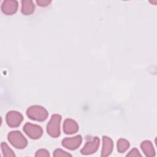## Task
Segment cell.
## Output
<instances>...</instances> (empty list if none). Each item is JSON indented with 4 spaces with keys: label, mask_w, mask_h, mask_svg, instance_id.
I'll use <instances>...</instances> for the list:
<instances>
[{
    "label": "cell",
    "mask_w": 157,
    "mask_h": 157,
    "mask_svg": "<svg viewBox=\"0 0 157 157\" xmlns=\"http://www.w3.org/2000/svg\"><path fill=\"white\" fill-rule=\"evenodd\" d=\"M8 140L17 148H23L27 144L26 139L18 131L10 132L8 135Z\"/></svg>",
    "instance_id": "cell-1"
},
{
    "label": "cell",
    "mask_w": 157,
    "mask_h": 157,
    "mask_svg": "<svg viewBox=\"0 0 157 157\" xmlns=\"http://www.w3.org/2000/svg\"><path fill=\"white\" fill-rule=\"evenodd\" d=\"M61 120V117L59 115H55L52 116L51 121L48 123L47 126L48 133L52 134L53 131L52 136L57 137L59 135V122Z\"/></svg>",
    "instance_id": "cell-2"
},
{
    "label": "cell",
    "mask_w": 157,
    "mask_h": 157,
    "mask_svg": "<svg viewBox=\"0 0 157 157\" xmlns=\"http://www.w3.org/2000/svg\"><path fill=\"white\" fill-rule=\"evenodd\" d=\"M23 120L22 115L17 112L11 111L6 115L7 123L9 126L15 127L18 126Z\"/></svg>",
    "instance_id": "cell-3"
},
{
    "label": "cell",
    "mask_w": 157,
    "mask_h": 157,
    "mask_svg": "<svg viewBox=\"0 0 157 157\" xmlns=\"http://www.w3.org/2000/svg\"><path fill=\"white\" fill-rule=\"evenodd\" d=\"M23 129L26 132V133L32 139H34V135L33 132H35L38 138L40 137L42 133V130L40 126L37 125H33L29 123H26L25 126H24Z\"/></svg>",
    "instance_id": "cell-4"
},
{
    "label": "cell",
    "mask_w": 157,
    "mask_h": 157,
    "mask_svg": "<svg viewBox=\"0 0 157 157\" xmlns=\"http://www.w3.org/2000/svg\"><path fill=\"white\" fill-rule=\"evenodd\" d=\"M81 137L80 136H77L74 138L65 139L63 140V145L66 147L67 148L71 150H74L78 147L81 144Z\"/></svg>",
    "instance_id": "cell-5"
},
{
    "label": "cell",
    "mask_w": 157,
    "mask_h": 157,
    "mask_svg": "<svg viewBox=\"0 0 157 157\" xmlns=\"http://www.w3.org/2000/svg\"><path fill=\"white\" fill-rule=\"evenodd\" d=\"M99 141L98 138H95L94 140L92 142H88L83 148L82 149L81 152L82 154L88 155L94 153V151L97 150L98 147L99 146Z\"/></svg>",
    "instance_id": "cell-6"
},
{
    "label": "cell",
    "mask_w": 157,
    "mask_h": 157,
    "mask_svg": "<svg viewBox=\"0 0 157 157\" xmlns=\"http://www.w3.org/2000/svg\"><path fill=\"white\" fill-rule=\"evenodd\" d=\"M17 8V2L16 1H4L1 9L4 13L10 15L16 12Z\"/></svg>",
    "instance_id": "cell-7"
},
{
    "label": "cell",
    "mask_w": 157,
    "mask_h": 157,
    "mask_svg": "<svg viewBox=\"0 0 157 157\" xmlns=\"http://www.w3.org/2000/svg\"><path fill=\"white\" fill-rule=\"evenodd\" d=\"M112 145L113 144H112V140L107 137H104V144H103L101 156L109 155L111 153V151L112 149Z\"/></svg>",
    "instance_id": "cell-8"
},
{
    "label": "cell",
    "mask_w": 157,
    "mask_h": 157,
    "mask_svg": "<svg viewBox=\"0 0 157 157\" xmlns=\"http://www.w3.org/2000/svg\"><path fill=\"white\" fill-rule=\"evenodd\" d=\"M1 148L3 153V155L4 156H15V154L13 153V151L11 150V149L9 147V146L7 145L5 142L1 143Z\"/></svg>",
    "instance_id": "cell-9"
},
{
    "label": "cell",
    "mask_w": 157,
    "mask_h": 157,
    "mask_svg": "<svg viewBox=\"0 0 157 157\" xmlns=\"http://www.w3.org/2000/svg\"><path fill=\"white\" fill-rule=\"evenodd\" d=\"M129 143L128 141L125 140H123V139H120L118 141V143L117 144V146H118V150L120 153H122L123 151H124L127 148H128L129 147Z\"/></svg>",
    "instance_id": "cell-10"
}]
</instances>
